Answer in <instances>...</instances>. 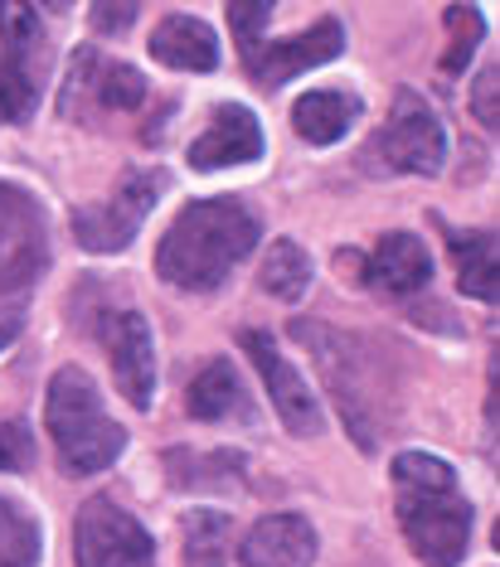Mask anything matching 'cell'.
Listing matches in <instances>:
<instances>
[{
	"label": "cell",
	"instance_id": "cell-1",
	"mask_svg": "<svg viewBox=\"0 0 500 567\" xmlns=\"http://www.w3.org/2000/svg\"><path fill=\"white\" fill-rule=\"evenodd\" d=\"M253 248H258V214L253 209H243L228 195L190 199L171 218V228H165L156 248V272L171 287L204 296V291H220Z\"/></svg>",
	"mask_w": 500,
	"mask_h": 567
},
{
	"label": "cell",
	"instance_id": "cell-2",
	"mask_svg": "<svg viewBox=\"0 0 500 567\" xmlns=\"http://www.w3.org/2000/svg\"><path fill=\"white\" fill-rule=\"evenodd\" d=\"M394 509L399 528L422 567H457L471 548V499L461 495L457 471L428 451H404L394 461Z\"/></svg>",
	"mask_w": 500,
	"mask_h": 567
},
{
	"label": "cell",
	"instance_id": "cell-3",
	"mask_svg": "<svg viewBox=\"0 0 500 567\" xmlns=\"http://www.w3.org/2000/svg\"><path fill=\"white\" fill-rule=\"evenodd\" d=\"M44 422H49V436H54L63 475H98L126 451V432L108 417L93 379L73 364L49 379Z\"/></svg>",
	"mask_w": 500,
	"mask_h": 567
},
{
	"label": "cell",
	"instance_id": "cell-4",
	"mask_svg": "<svg viewBox=\"0 0 500 567\" xmlns=\"http://www.w3.org/2000/svg\"><path fill=\"white\" fill-rule=\"evenodd\" d=\"M447 165V132L442 117L422 102L414 87L394 93L389 122L375 132L365 151V171L375 175H438Z\"/></svg>",
	"mask_w": 500,
	"mask_h": 567
},
{
	"label": "cell",
	"instance_id": "cell-5",
	"mask_svg": "<svg viewBox=\"0 0 500 567\" xmlns=\"http://www.w3.org/2000/svg\"><path fill=\"white\" fill-rule=\"evenodd\" d=\"M141 97H146V79L126 63L98 54L93 44L73 49L69 73H63L59 87V112L69 122H102V117H122V112H136Z\"/></svg>",
	"mask_w": 500,
	"mask_h": 567
},
{
	"label": "cell",
	"instance_id": "cell-6",
	"mask_svg": "<svg viewBox=\"0 0 500 567\" xmlns=\"http://www.w3.org/2000/svg\"><path fill=\"white\" fill-rule=\"evenodd\" d=\"M161 189H165L161 171H126L118 185H112L108 199L73 209V238H79V248L83 252H102V257L132 248V238L141 234L146 214L156 209Z\"/></svg>",
	"mask_w": 500,
	"mask_h": 567
},
{
	"label": "cell",
	"instance_id": "cell-7",
	"mask_svg": "<svg viewBox=\"0 0 500 567\" xmlns=\"http://www.w3.org/2000/svg\"><path fill=\"white\" fill-rule=\"evenodd\" d=\"M73 558L79 567H151L156 544L132 509H122L112 495H93L73 519Z\"/></svg>",
	"mask_w": 500,
	"mask_h": 567
},
{
	"label": "cell",
	"instance_id": "cell-8",
	"mask_svg": "<svg viewBox=\"0 0 500 567\" xmlns=\"http://www.w3.org/2000/svg\"><path fill=\"white\" fill-rule=\"evenodd\" d=\"M49 267V224L34 195L0 185V301L24 296Z\"/></svg>",
	"mask_w": 500,
	"mask_h": 567
},
{
	"label": "cell",
	"instance_id": "cell-9",
	"mask_svg": "<svg viewBox=\"0 0 500 567\" xmlns=\"http://www.w3.org/2000/svg\"><path fill=\"white\" fill-rule=\"evenodd\" d=\"M238 350L248 354L253 369L263 373L267 398H273L282 427H287L292 436H316V432H320V398L312 393V383H306L302 373H297V364H292V359L277 350L273 334L243 330V334H238Z\"/></svg>",
	"mask_w": 500,
	"mask_h": 567
},
{
	"label": "cell",
	"instance_id": "cell-10",
	"mask_svg": "<svg viewBox=\"0 0 500 567\" xmlns=\"http://www.w3.org/2000/svg\"><path fill=\"white\" fill-rule=\"evenodd\" d=\"M98 344L108 350L112 379H118L122 398L146 412L156 398V350H151V326L141 311H108L93 326Z\"/></svg>",
	"mask_w": 500,
	"mask_h": 567
},
{
	"label": "cell",
	"instance_id": "cell-11",
	"mask_svg": "<svg viewBox=\"0 0 500 567\" xmlns=\"http://www.w3.org/2000/svg\"><path fill=\"white\" fill-rule=\"evenodd\" d=\"M340 49H345V30H340V20L326 16L312 30L292 34V40H277V44L258 40L253 49H243V69H248V79L258 87H277V83H292L302 73L320 69V63L340 59Z\"/></svg>",
	"mask_w": 500,
	"mask_h": 567
},
{
	"label": "cell",
	"instance_id": "cell-12",
	"mask_svg": "<svg viewBox=\"0 0 500 567\" xmlns=\"http://www.w3.org/2000/svg\"><path fill=\"white\" fill-rule=\"evenodd\" d=\"M263 156V126L243 102H224L214 107L204 136L190 146V165L195 171H228V165H253Z\"/></svg>",
	"mask_w": 500,
	"mask_h": 567
},
{
	"label": "cell",
	"instance_id": "cell-13",
	"mask_svg": "<svg viewBox=\"0 0 500 567\" xmlns=\"http://www.w3.org/2000/svg\"><path fill=\"white\" fill-rule=\"evenodd\" d=\"M243 567H312L316 563V528L302 514H267L248 528L238 548Z\"/></svg>",
	"mask_w": 500,
	"mask_h": 567
},
{
	"label": "cell",
	"instance_id": "cell-14",
	"mask_svg": "<svg viewBox=\"0 0 500 567\" xmlns=\"http://www.w3.org/2000/svg\"><path fill=\"white\" fill-rule=\"evenodd\" d=\"M365 281H375L379 291H389V296H414L428 287V277H432V257L428 248H422V238L414 234H384L379 238V248L365 257Z\"/></svg>",
	"mask_w": 500,
	"mask_h": 567
},
{
	"label": "cell",
	"instance_id": "cell-15",
	"mask_svg": "<svg viewBox=\"0 0 500 567\" xmlns=\"http://www.w3.org/2000/svg\"><path fill=\"white\" fill-rule=\"evenodd\" d=\"M151 59L181 73H214L220 69V40L195 16H165L151 34Z\"/></svg>",
	"mask_w": 500,
	"mask_h": 567
},
{
	"label": "cell",
	"instance_id": "cell-16",
	"mask_svg": "<svg viewBox=\"0 0 500 567\" xmlns=\"http://www.w3.org/2000/svg\"><path fill=\"white\" fill-rule=\"evenodd\" d=\"M360 112H365V102L355 93H345V87H316V93H302L292 102V126L312 146H336V141L350 136Z\"/></svg>",
	"mask_w": 500,
	"mask_h": 567
},
{
	"label": "cell",
	"instance_id": "cell-17",
	"mask_svg": "<svg viewBox=\"0 0 500 567\" xmlns=\"http://www.w3.org/2000/svg\"><path fill=\"white\" fill-rule=\"evenodd\" d=\"M185 408L195 422H234V417H253L243 379L228 359H210L185 389Z\"/></svg>",
	"mask_w": 500,
	"mask_h": 567
},
{
	"label": "cell",
	"instance_id": "cell-18",
	"mask_svg": "<svg viewBox=\"0 0 500 567\" xmlns=\"http://www.w3.org/2000/svg\"><path fill=\"white\" fill-rule=\"evenodd\" d=\"M447 252H452V267H457V287L477 301L496 306V238L491 234H457L447 228Z\"/></svg>",
	"mask_w": 500,
	"mask_h": 567
},
{
	"label": "cell",
	"instance_id": "cell-19",
	"mask_svg": "<svg viewBox=\"0 0 500 567\" xmlns=\"http://www.w3.org/2000/svg\"><path fill=\"white\" fill-rule=\"evenodd\" d=\"M34 107H40V59L6 49L0 54V126L30 122Z\"/></svg>",
	"mask_w": 500,
	"mask_h": 567
},
{
	"label": "cell",
	"instance_id": "cell-20",
	"mask_svg": "<svg viewBox=\"0 0 500 567\" xmlns=\"http://www.w3.org/2000/svg\"><path fill=\"white\" fill-rule=\"evenodd\" d=\"M40 558H44L40 519L20 499L0 495V567H40Z\"/></svg>",
	"mask_w": 500,
	"mask_h": 567
},
{
	"label": "cell",
	"instance_id": "cell-21",
	"mask_svg": "<svg viewBox=\"0 0 500 567\" xmlns=\"http://www.w3.org/2000/svg\"><path fill=\"white\" fill-rule=\"evenodd\" d=\"M258 281H263L267 296H277V301H287V306L302 301L306 287H312V257H306L292 238H277L258 267Z\"/></svg>",
	"mask_w": 500,
	"mask_h": 567
},
{
	"label": "cell",
	"instance_id": "cell-22",
	"mask_svg": "<svg viewBox=\"0 0 500 567\" xmlns=\"http://www.w3.org/2000/svg\"><path fill=\"white\" fill-rule=\"evenodd\" d=\"M0 40L16 54H34V59L44 54V30L30 0H0Z\"/></svg>",
	"mask_w": 500,
	"mask_h": 567
},
{
	"label": "cell",
	"instance_id": "cell-23",
	"mask_svg": "<svg viewBox=\"0 0 500 567\" xmlns=\"http://www.w3.org/2000/svg\"><path fill=\"white\" fill-rule=\"evenodd\" d=\"M224 538L228 524L220 514H195L185 524V567H224Z\"/></svg>",
	"mask_w": 500,
	"mask_h": 567
},
{
	"label": "cell",
	"instance_id": "cell-24",
	"mask_svg": "<svg viewBox=\"0 0 500 567\" xmlns=\"http://www.w3.org/2000/svg\"><path fill=\"white\" fill-rule=\"evenodd\" d=\"M447 30H452V49H447L442 69L461 73L471 63V54H477V44L486 34V20L477 16V6H452V10H447Z\"/></svg>",
	"mask_w": 500,
	"mask_h": 567
},
{
	"label": "cell",
	"instance_id": "cell-25",
	"mask_svg": "<svg viewBox=\"0 0 500 567\" xmlns=\"http://www.w3.org/2000/svg\"><path fill=\"white\" fill-rule=\"evenodd\" d=\"M273 10H277V0H228V30H234V40H238V54L263 40Z\"/></svg>",
	"mask_w": 500,
	"mask_h": 567
},
{
	"label": "cell",
	"instance_id": "cell-26",
	"mask_svg": "<svg viewBox=\"0 0 500 567\" xmlns=\"http://www.w3.org/2000/svg\"><path fill=\"white\" fill-rule=\"evenodd\" d=\"M141 16V0H93L88 6V20H93V30L102 34V40H118V34H126Z\"/></svg>",
	"mask_w": 500,
	"mask_h": 567
},
{
	"label": "cell",
	"instance_id": "cell-27",
	"mask_svg": "<svg viewBox=\"0 0 500 567\" xmlns=\"http://www.w3.org/2000/svg\"><path fill=\"white\" fill-rule=\"evenodd\" d=\"M34 442L24 432V422H0V471H30Z\"/></svg>",
	"mask_w": 500,
	"mask_h": 567
},
{
	"label": "cell",
	"instance_id": "cell-28",
	"mask_svg": "<svg viewBox=\"0 0 500 567\" xmlns=\"http://www.w3.org/2000/svg\"><path fill=\"white\" fill-rule=\"evenodd\" d=\"M471 107H477L481 126H491V132H496V122H500V112H496V63H486L477 93H471Z\"/></svg>",
	"mask_w": 500,
	"mask_h": 567
},
{
	"label": "cell",
	"instance_id": "cell-29",
	"mask_svg": "<svg viewBox=\"0 0 500 567\" xmlns=\"http://www.w3.org/2000/svg\"><path fill=\"white\" fill-rule=\"evenodd\" d=\"M20 326H24V316H20V311H0V350H6V344L16 340Z\"/></svg>",
	"mask_w": 500,
	"mask_h": 567
},
{
	"label": "cell",
	"instance_id": "cell-30",
	"mask_svg": "<svg viewBox=\"0 0 500 567\" xmlns=\"http://www.w3.org/2000/svg\"><path fill=\"white\" fill-rule=\"evenodd\" d=\"M49 10H54V16H63V10H73V0H44Z\"/></svg>",
	"mask_w": 500,
	"mask_h": 567
}]
</instances>
